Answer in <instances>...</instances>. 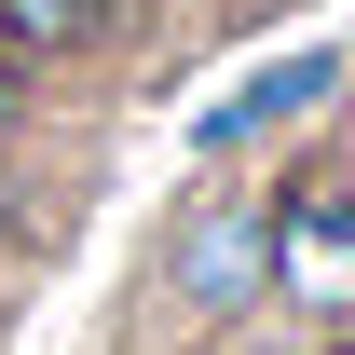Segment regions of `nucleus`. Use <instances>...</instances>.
<instances>
[{
    "label": "nucleus",
    "mask_w": 355,
    "mask_h": 355,
    "mask_svg": "<svg viewBox=\"0 0 355 355\" xmlns=\"http://www.w3.org/2000/svg\"><path fill=\"white\" fill-rule=\"evenodd\" d=\"M273 314V191L260 178H191V205L150 246V328L164 342H232Z\"/></svg>",
    "instance_id": "obj_1"
},
{
    "label": "nucleus",
    "mask_w": 355,
    "mask_h": 355,
    "mask_svg": "<svg viewBox=\"0 0 355 355\" xmlns=\"http://www.w3.org/2000/svg\"><path fill=\"white\" fill-rule=\"evenodd\" d=\"M355 110V42H287V55H246L205 110H191V164L205 178H246L273 150H301L314 123Z\"/></svg>",
    "instance_id": "obj_2"
},
{
    "label": "nucleus",
    "mask_w": 355,
    "mask_h": 355,
    "mask_svg": "<svg viewBox=\"0 0 355 355\" xmlns=\"http://www.w3.org/2000/svg\"><path fill=\"white\" fill-rule=\"evenodd\" d=\"M273 301L314 314V328L355 314V178H342V150L273 178Z\"/></svg>",
    "instance_id": "obj_3"
},
{
    "label": "nucleus",
    "mask_w": 355,
    "mask_h": 355,
    "mask_svg": "<svg viewBox=\"0 0 355 355\" xmlns=\"http://www.w3.org/2000/svg\"><path fill=\"white\" fill-rule=\"evenodd\" d=\"M137 42H150V0H0V55L42 69L55 96L96 83V69H123Z\"/></svg>",
    "instance_id": "obj_4"
}]
</instances>
